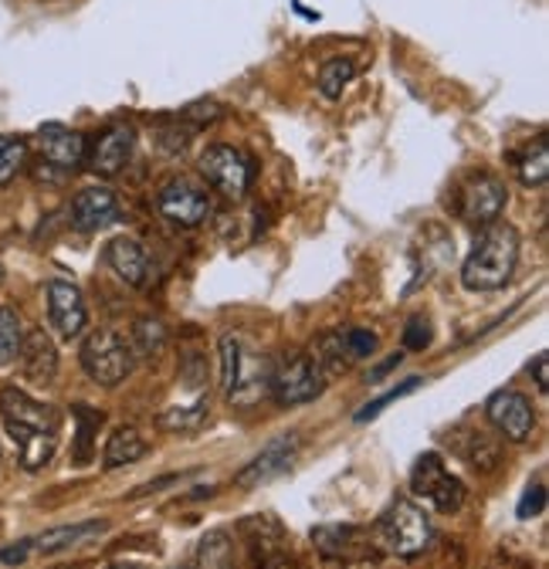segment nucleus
Listing matches in <instances>:
<instances>
[{"label":"nucleus","instance_id":"11","mask_svg":"<svg viewBox=\"0 0 549 569\" xmlns=\"http://www.w3.org/2000/svg\"><path fill=\"white\" fill-rule=\"evenodd\" d=\"M486 417L492 420L496 431H499L502 438H509L512 445L529 441L532 431H536V410H532V403H529L522 393H516V390H499V393H492L489 403H486Z\"/></svg>","mask_w":549,"mask_h":569},{"label":"nucleus","instance_id":"30","mask_svg":"<svg viewBox=\"0 0 549 569\" xmlns=\"http://www.w3.org/2000/svg\"><path fill=\"white\" fill-rule=\"evenodd\" d=\"M21 339H24V329H21L18 312L11 306H0V367L18 360Z\"/></svg>","mask_w":549,"mask_h":569},{"label":"nucleus","instance_id":"41","mask_svg":"<svg viewBox=\"0 0 549 569\" xmlns=\"http://www.w3.org/2000/svg\"><path fill=\"white\" fill-rule=\"evenodd\" d=\"M393 367H400V352H393V356H387V360H383V363H380V367H377V370L370 373V383H377V380H383V377H387V373H390Z\"/></svg>","mask_w":549,"mask_h":569},{"label":"nucleus","instance_id":"22","mask_svg":"<svg viewBox=\"0 0 549 569\" xmlns=\"http://www.w3.org/2000/svg\"><path fill=\"white\" fill-rule=\"evenodd\" d=\"M193 569H238V549L234 536L228 529H214L200 539Z\"/></svg>","mask_w":549,"mask_h":569},{"label":"nucleus","instance_id":"34","mask_svg":"<svg viewBox=\"0 0 549 569\" xmlns=\"http://www.w3.org/2000/svg\"><path fill=\"white\" fill-rule=\"evenodd\" d=\"M418 387H421V377H407V380H403L400 387H393V390H387L383 397H377L373 403H367V407H363V410L357 413V423H367V420H373V417H377L380 410H387V407H390L393 400L407 397L410 390H418Z\"/></svg>","mask_w":549,"mask_h":569},{"label":"nucleus","instance_id":"20","mask_svg":"<svg viewBox=\"0 0 549 569\" xmlns=\"http://www.w3.org/2000/svg\"><path fill=\"white\" fill-rule=\"evenodd\" d=\"M106 261L129 284V289H143L147 278H150V258L136 238H112L106 244Z\"/></svg>","mask_w":549,"mask_h":569},{"label":"nucleus","instance_id":"43","mask_svg":"<svg viewBox=\"0 0 549 569\" xmlns=\"http://www.w3.org/2000/svg\"><path fill=\"white\" fill-rule=\"evenodd\" d=\"M106 569H132V566H122V562H112V566H106Z\"/></svg>","mask_w":549,"mask_h":569},{"label":"nucleus","instance_id":"38","mask_svg":"<svg viewBox=\"0 0 549 569\" xmlns=\"http://www.w3.org/2000/svg\"><path fill=\"white\" fill-rule=\"evenodd\" d=\"M546 509V488L542 485H532L526 495H522V502H519V519H532V516H539Z\"/></svg>","mask_w":549,"mask_h":569},{"label":"nucleus","instance_id":"27","mask_svg":"<svg viewBox=\"0 0 549 569\" xmlns=\"http://www.w3.org/2000/svg\"><path fill=\"white\" fill-rule=\"evenodd\" d=\"M312 360H316V367L322 370V377H336V373H347V370H350L353 356H350V349H347V342H342L339 332H329V336L319 339V346H316V352H312Z\"/></svg>","mask_w":549,"mask_h":569},{"label":"nucleus","instance_id":"7","mask_svg":"<svg viewBox=\"0 0 549 569\" xmlns=\"http://www.w3.org/2000/svg\"><path fill=\"white\" fill-rule=\"evenodd\" d=\"M506 200H509L506 183H502L496 173L482 170V173H471V177L461 180V187H458V203H455V207H458V218H461L465 224H471V228H486V224L499 221V213H502Z\"/></svg>","mask_w":549,"mask_h":569},{"label":"nucleus","instance_id":"2","mask_svg":"<svg viewBox=\"0 0 549 569\" xmlns=\"http://www.w3.org/2000/svg\"><path fill=\"white\" fill-rule=\"evenodd\" d=\"M519 264V231L512 224L492 221L478 234L471 254L461 264V281L468 292H499L512 281Z\"/></svg>","mask_w":549,"mask_h":569},{"label":"nucleus","instance_id":"6","mask_svg":"<svg viewBox=\"0 0 549 569\" xmlns=\"http://www.w3.org/2000/svg\"><path fill=\"white\" fill-rule=\"evenodd\" d=\"M132 352L126 339L112 329H96L82 342V367L92 383L99 387H119L132 373Z\"/></svg>","mask_w":549,"mask_h":569},{"label":"nucleus","instance_id":"36","mask_svg":"<svg viewBox=\"0 0 549 569\" xmlns=\"http://www.w3.org/2000/svg\"><path fill=\"white\" fill-rule=\"evenodd\" d=\"M342 342H347L353 360H367V356L377 349V332H370V329H350V332H342Z\"/></svg>","mask_w":549,"mask_h":569},{"label":"nucleus","instance_id":"33","mask_svg":"<svg viewBox=\"0 0 549 569\" xmlns=\"http://www.w3.org/2000/svg\"><path fill=\"white\" fill-rule=\"evenodd\" d=\"M221 390L224 393H231V387H234V377H238V367H241V352H244V346H241V339L238 336H221Z\"/></svg>","mask_w":549,"mask_h":569},{"label":"nucleus","instance_id":"31","mask_svg":"<svg viewBox=\"0 0 549 569\" xmlns=\"http://www.w3.org/2000/svg\"><path fill=\"white\" fill-rule=\"evenodd\" d=\"M28 163V142L21 136H0V187H8Z\"/></svg>","mask_w":549,"mask_h":569},{"label":"nucleus","instance_id":"12","mask_svg":"<svg viewBox=\"0 0 549 569\" xmlns=\"http://www.w3.org/2000/svg\"><path fill=\"white\" fill-rule=\"evenodd\" d=\"M48 319L61 339H76L86 329L89 309L76 281H64V278L48 281Z\"/></svg>","mask_w":549,"mask_h":569},{"label":"nucleus","instance_id":"40","mask_svg":"<svg viewBox=\"0 0 549 569\" xmlns=\"http://www.w3.org/2000/svg\"><path fill=\"white\" fill-rule=\"evenodd\" d=\"M529 373L536 377V387H539V393H549V373H546V352H539V356H536V363L529 367Z\"/></svg>","mask_w":549,"mask_h":569},{"label":"nucleus","instance_id":"16","mask_svg":"<svg viewBox=\"0 0 549 569\" xmlns=\"http://www.w3.org/2000/svg\"><path fill=\"white\" fill-rule=\"evenodd\" d=\"M312 542L329 559H367L377 549L373 536L360 526H319L312 529Z\"/></svg>","mask_w":549,"mask_h":569},{"label":"nucleus","instance_id":"14","mask_svg":"<svg viewBox=\"0 0 549 569\" xmlns=\"http://www.w3.org/2000/svg\"><path fill=\"white\" fill-rule=\"evenodd\" d=\"M136 150V129L132 126H109L89 150V167L99 177H119Z\"/></svg>","mask_w":549,"mask_h":569},{"label":"nucleus","instance_id":"19","mask_svg":"<svg viewBox=\"0 0 549 569\" xmlns=\"http://www.w3.org/2000/svg\"><path fill=\"white\" fill-rule=\"evenodd\" d=\"M451 448L458 458H465L478 471H496L502 461V448L492 435H486L482 427H455L451 431Z\"/></svg>","mask_w":549,"mask_h":569},{"label":"nucleus","instance_id":"10","mask_svg":"<svg viewBox=\"0 0 549 569\" xmlns=\"http://www.w3.org/2000/svg\"><path fill=\"white\" fill-rule=\"evenodd\" d=\"M38 147H41V163L51 167V170H58L61 177L68 170L82 167L86 157H89L86 136L76 132V129H68V126H61V122H44L38 129Z\"/></svg>","mask_w":549,"mask_h":569},{"label":"nucleus","instance_id":"24","mask_svg":"<svg viewBox=\"0 0 549 569\" xmlns=\"http://www.w3.org/2000/svg\"><path fill=\"white\" fill-rule=\"evenodd\" d=\"M140 458H147V441L136 427H119V431H112V438L106 441V455H102V465L109 471L136 465Z\"/></svg>","mask_w":549,"mask_h":569},{"label":"nucleus","instance_id":"37","mask_svg":"<svg viewBox=\"0 0 549 569\" xmlns=\"http://www.w3.org/2000/svg\"><path fill=\"white\" fill-rule=\"evenodd\" d=\"M403 346L407 349H428L431 346V326H428L425 316L407 319V326H403Z\"/></svg>","mask_w":549,"mask_h":569},{"label":"nucleus","instance_id":"4","mask_svg":"<svg viewBox=\"0 0 549 569\" xmlns=\"http://www.w3.org/2000/svg\"><path fill=\"white\" fill-rule=\"evenodd\" d=\"M322 387H326V377L316 367L312 352L306 349H292L279 363H271V393L282 407L312 403L316 397H322Z\"/></svg>","mask_w":549,"mask_h":569},{"label":"nucleus","instance_id":"29","mask_svg":"<svg viewBox=\"0 0 549 569\" xmlns=\"http://www.w3.org/2000/svg\"><path fill=\"white\" fill-rule=\"evenodd\" d=\"M203 423H208V400H197L190 407H173V410L160 413V427L163 431H173V435L197 431V427H203Z\"/></svg>","mask_w":549,"mask_h":569},{"label":"nucleus","instance_id":"9","mask_svg":"<svg viewBox=\"0 0 549 569\" xmlns=\"http://www.w3.org/2000/svg\"><path fill=\"white\" fill-rule=\"evenodd\" d=\"M157 207L167 221H173L180 228H200L211 218V193H208V187L190 177H173L160 187Z\"/></svg>","mask_w":549,"mask_h":569},{"label":"nucleus","instance_id":"44","mask_svg":"<svg viewBox=\"0 0 549 569\" xmlns=\"http://www.w3.org/2000/svg\"><path fill=\"white\" fill-rule=\"evenodd\" d=\"M0 281H4V268H0Z\"/></svg>","mask_w":549,"mask_h":569},{"label":"nucleus","instance_id":"21","mask_svg":"<svg viewBox=\"0 0 549 569\" xmlns=\"http://www.w3.org/2000/svg\"><path fill=\"white\" fill-rule=\"evenodd\" d=\"M241 532H244V542H248V556L254 562H268V559L286 552V532L279 526V519H271V516L244 519L241 522Z\"/></svg>","mask_w":549,"mask_h":569},{"label":"nucleus","instance_id":"8","mask_svg":"<svg viewBox=\"0 0 549 569\" xmlns=\"http://www.w3.org/2000/svg\"><path fill=\"white\" fill-rule=\"evenodd\" d=\"M410 488H415L418 498H425V502H431L438 512L451 516L461 509L465 502V485L445 468L441 455L428 451L415 461V471H410Z\"/></svg>","mask_w":549,"mask_h":569},{"label":"nucleus","instance_id":"1","mask_svg":"<svg viewBox=\"0 0 549 569\" xmlns=\"http://www.w3.org/2000/svg\"><path fill=\"white\" fill-rule=\"evenodd\" d=\"M0 413H4L11 438L21 445L24 471H41L58 448V427H61L58 410L51 403L28 397L18 387H4L0 390Z\"/></svg>","mask_w":549,"mask_h":569},{"label":"nucleus","instance_id":"5","mask_svg":"<svg viewBox=\"0 0 549 569\" xmlns=\"http://www.w3.org/2000/svg\"><path fill=\"white\" fill-rule=\"evenodd\" d=\"M197 167H200L203 183L214 187L228 200H241L254 183V160L244 150L228 147V142H218V147L203 150Z\"/></svg>","mask_w":549,"mask_h":569},{"label":"nucleus","instance_id":"23","mask_svg":"<svg viewBox=\"0 0 549 569\" xmlns=\"http://www.w3.org/2000/svg\"><path fill=\"white\" fill-rule=\"evenodd\" d=\"M170 332L167 326L157 319V316H143V319H136L132 329H129V352H132V360H153V356L163 352Z\"/></svg>","mask_w":549,"mask_h":569},{"label":"nucleus","instance_id":"13","mask_svg":"<svg viewBox=\"0 0 549 569\" xmlns=\"http://www.w3.org/2000/svg\"><path fill=\"white\" fill-rule=\"evenodd\" d=\"M296 458H299V435H286V438H279V441H271L254 461H248V465L238 471L234 485H238V488L268 485V481H274V478L289 475V468L296 465Z\"/></svg>","mask_w":549,"mask_h":569},{"label":"nucleus","instance_id":"35","mask_svg":"<svg viewBox=\"0 0 549 569\" xmlns=\"http://www.w3.org/2000/svg\"><path fill=\"white\" fill-rule=\"evenodd\" d=\"M224 106L214 102V99H203V102H193L183 109V122H193V126H214L218 119H224Z\"/></svg>","mask_w":549,"mask_h":569},{"label":"nucleus","instance_id":"26","mask_svg":"<svg viewBox=\"0 0 549 569\" xmlns=\"http://www.w3.org/2000/svg\"><path fill=\"white\" fill-rule=\"evenodd\" d=\"M516 173L526 187H542L549 177V150H546V136H536V142H529L526 150H519L516 157Z\"/></svg>","mask_w":549,"mask_h":569},{"label":"nucleus","instance_id":"28","mask_svg":"<svg viewBox=\"0 0 549 569\" xmlns=\"http://www.w3.org/2000/svg\"><path fill=\"white\" fill-rule=\"evenodd\" d=\"M353 76H357V64H353L350 58H332V61H326L322 71H319V92H322L329 102H336L342 92H347V86L353 82Z\"/></svg>","mask_w":549,"mask_h":569},{"label":"nucleus","instance_id":"39","mask_svg":"<svg viewBox=\"0 0 549 569\" xmlns=\"http://www.w3.org/2000/svg\"><path fill=\"white\" fill-rule=\"evenodd\" d=\"M31 549H34V542L31 539H21V542H14L8 549H0V562H4V566H21Z\"/></svg>","mask_w":549,"mask_h":569},{"label":"nucleus","instance_id":"3","mask_svg":"<svg viewBox=\"0 0 549 569\" xmlns=\"http://www.w3.org/2000/svg\"><path fill=\"white\" fill-rule=\"evenodd\" d=\"M373 542H377V549H383L390 556L415 559L435 542V526L421 506L407 502V498H397V502L380 516V522L373 529Z\"/></svg>","mask_w":549,"mask_h":569},{"label":"nucleus","instance_id":"42","mask_svg":"<svg viewBox=\"0 0 549 569\" xmlns=\"http://www.w3.org/2000/svg\"><path fill=\"white\" fill-rule=\"evenodd\" d=\"M292 8H296V11H299L306 21H319V18H322L319 11H309V8H302V0H292Z\"/></svg>","mask_w":549,"mask_h":569},{"label":"nucleus","instance_id":"25","mask_svg":"<svg viewBox=\"0 0 549 569\" xmlns=\"http://www.w3.org/2000/svg\"><path fill=\"white\" fill-rule=\"evenodd\" d=\"M99 532H106V522H82V526H61V529H48L44 536H38V539H31V542H34V549H38V552H44V556H54V552L72 549V546H79V542H86V539L99 536Z\"/></svg>","mask_w":549,"mask_h":569},{"label":"nucleus","instance_id":"32","mask_svg":"<svg viewBox=\"0 0 549 569\" xmlns=\"http://www.w3.org/2000/svg\"><path fill=\"white\" fill-rule=\"evenodd\" d=\"M76 427H79V441H76V465H89V458H92V441H96V431L102 427V413L99 410H92V407H76Z\"/></svg>","mask_w":549,"mask_h":569},{"label":"nucleus","instance_id":"17","mask_svg":"<svg viewBox=\"0 0 549 569\" xmlns=\"http://www.w3.org/2000/svg\"><path fill=\"white\" fill-rule=\"evenodd\" d=\"M18 360H21V373H24L31 383L44 387V383H51L54 373H58V346H54V339H51L44 329H34V332H28V336L21 339Z\"/></svg>","mask_w":549,"mask_h":569},{"label":"nucleus","instance_id":"18","mask_svg":"<svg viewBox=\"0 0 549 569\" xmlns=\"http://www.w3.org/2000/svg\"><path fill=\"white\" fill-rule=\"evenodd\" d=\"M268 393H271V360L268 356L241 352V367H238V377H234L228 400L234 407H251Z\"/></svg>","mask_w":549,"mask_h":569},{"label":"nucleus","instance_id":"15","mask_svg":"<svg viewBox=\"0 0 549 569\" xmlns=\"http://www.w3.org/2000/svg\"><path fill=\"white\" fill-rule=\"evenodd\" d=\"M119 197L109 187H86L72 200V224L86 234L102 231L119 221Z\"/></svg>","mask_w":549,"mask_h":569},{"label":"nucleus","instance_id":"45","mask_svg":"<svg viewBox=\"0 0 549 569\" xmlns=\"http://www.w3.org/2000/svg\"><path fill=\"white\" fill-rule=\"evenodd\" d=\"M173 569H190V566H173Z\"/></svg>","mask_w":549,"mask_h":569}]
</instances>
